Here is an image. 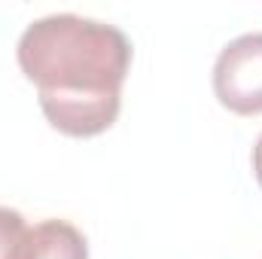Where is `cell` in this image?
<instances>
[{"label": "cell", "mask_w": 262, "mask_h": 259, "mask_svg": "<svg viewBox=\"0 0 262 259\" xmlns=\"http://www.w3.org/2000/svg\"><path fill=\"white\" fill-rule=\"evenodd\" d=\"M213 95L235 116L262 113V34H241L213 64Z\"/></svg>", "instance_id": "obj_2"}, {"label": "cell", "mask_w": 262, "mask_h": 259, "mask_svg": "<svg viewBox=\"0 0 262 259\" xmlns=\"http://www.w3.org/2000/svg\"><path fill=\"white\" fill-rule=\"evenodd\" d=\"M9 259H89V241L67 220H43L25 229Z\"/></svg>", "instance_id": "obj_3"}, {"label": "cell", "mask_w": 262, "mask_h": 259, "mask_svg": "<svg viewBox=\"0 0 262 259\" xmlns=\"http://www.w3.org/2000/svg\"><path fill=\"white\" fill-rule=\"evenodd\" d=\"M25 229H28V223H25V217L18 210L0 207V259L12 256V250H15L18 238L25 235Z\"/></svg>", "instance_id": "obj_4"}, {"label": "cell", "mask_w": 262, "mask_h": 259, "mask_svg": "<svg viewBox=\"0 0 262 259\" xmlns=\"http://www.w3.org/2000/svg\"><path fill=\"white\" fill-rule=\"evenodd\" d=\"M18 67L37 85L46 122L67 137H98L119 119L131 40L107 21L58 12L25 28Z\"/></svg>", "instance_id": "obj_1"}, {"label": "cell", "mask_w": 262, "mask_h": 259, "mask_svg": "<svg viewBox=\"0 0 262 259\" xmlns=\"http://www.w3.org/2000/svg\"><path fill=\"white\" fill-rule=\"evenodd\" d=\"M253 177L262 186V134H259V140H256V146H253Z\"/></svg>", "instance_id": "obj_5"}]
</instances>
